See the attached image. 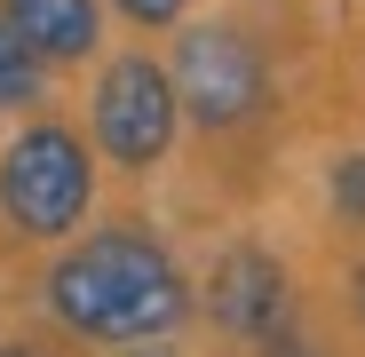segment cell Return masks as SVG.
Here are the masks:
<instances>
[{
    "mask_svg": "<svg viewBox=\"0 0 365 357\" xmlns=\"http://www.w3.org/2000/svg\"><path fill=\"white\" fill-rule=\"evenodd\" d=\"M48 318L72 326L80 341H159L191 318V278L175 270V254L143 222H111L72 238L48 262Z\"/></svg>",
    "mask_w": 365,
    "mask_h": 357,
    "instance_id": "cell-1",
    "label": "cell"
},
{
    "mask_svg": "<svg viewBox=\"0 0 365 357\" xmlns=\"http://www.w3.org/2000/svg\"><path fill=\"white\" fill-rule=\"evenodd\" d=\"M96 207V151L72 119H24L0 143V214L16 238H72Z\"/></svg>",
    "mask_w": 365,
    "mask_h": 357,
    "instance_id": "cell-2",
    "label": "cell"
},
{
    "mask_svg": "<svg viewBox=\"0 0 365 357\" xmlns=\"http://www.w3.org/2000/svg\"><path fill=\"white\" fill-rule=\"evenodd\" d=\"M88 135L111 167L128 175H151L175 135H182V103H175V80L167 64H151V56H111V64L96 72V95H88Z\"/></svg>",
    "mask_w": 365,
    "mask_h": 357,
    "instance_id": "cell-3",
    "label": "cell"
},
{
    "mask_svg": "<svg viewBox=\"0 0 365 357\" xmlns=\"http://www.w3.org/2000/svg\"><path fill=\"white\" fill-rule=\"evenodd\" d=\"M175 103L199 119V128H247V119L270 103V72H262V48L238 32V24H182L175 40Z\"/></svg>",
    "mask_w": 365,
    "mask_h": 357,
    "instance_id": "cell-4",
    "label": "cell"
},
{
    "mask_svg": "<svg viewBox=\"0 0 365 357\" xmlns=\"http://www.w3.org/2000/svg\"><path fill=\"white\" fill-rule=\"evenodd\" d=\"M199 310L230 333V341H270L294 326V278L270 247H230L215 270H207V294H199Z\"/></svg>",
    "mask_w": 365,
    "mask_h": 357,
    "instance_id": "cell-5",
    "label": "cell"
},
{
    "mask_svg": "<svg viewBox=\"0 0 365 357\" xmlns=\"http://www.w3.org/2000/svg\"><path fill=\"white\" fill-rule=\"evenodd\" d=\"M0 16L48 72H72L103 48V0H0Z\"/></svg>",
    "mask_w": 365,
    "mask_h": 357,
    "instance_id": "cell-6",
    "label": "cell"
},
{
    "mask_svg": "<svg viewBox=\"0 0 365 357\" xmlns=\"http://www.w3.org/2000/svg\"><path fill=\"white\" fill-rule=\"evenodd\" d=\"M40 88H48V64L9 32V16H0V111H32Z\"/></svg>",
    "mask_w": 365,
    "mask_h": 357,
    "instance_id": "cell-7",
    "label": "cell"
},
{
    "mask_svg": "<svg viewBox=\"0 0 365 357\" xmlns=\"http://www.w3.org/2000/svg\"><path fill=\"white\" fill-rule=\"evenodd\" d=\"M334 214L341 222H365V151L334 159Z\"/></svg>",
    "mask_w": 365,
    "mask_h": 357,
    "instance_id": "cell-8",
    "label": "cell"
},
{
    "mask_svg": "<svg viewBox=\"0 0 365 357\" xmlns=\"http://www.w3.org/2000/svg\"><path fill=\"white\" fill-rule=\"evenodd\" d=\"M128 24H143V32H175L182 16H191V0H111Z\"/></svg>",
    "mask_w": 365,
    "mask_h": 357,
    "instance_id": "cell-9",
    "label": "cell"
},
{
    "mask_svg": "<svg viewBox=\"0 0 365 357\" xmlns=\"http://www.w3.org/2000/svg\"><path fill=\"white\" fill-rule=\"evenodd\" d=\"M255 349H262V357H326L318 341H302L294 326H286V333H270V341H255Z\"/></svg>",
    "mask_w": 365,
    "mask_h": 357,
    "instance_id": "cell-10",
    "label": "cell"
},
{
    "mask_svg": "<svg viewBox=\"0 0 365 357\" xmlns=\"http://www.w3.org/2000/svg\"><path fill=\"white\" fill-rule=\"evenodd\" d=\"M119 357H175V349H167V333H159V341H119Z\"/></svg>",
    "mask_w": 365,
    "mask_h": 357,
    "instance_id": "cell-11",
    "label": "cell"
},
{
    "mask_svg": "<svg viewBox=\"0 0 365 357\" xmlns=\"http://www.w3.org/2000/svg\"><path fill=\"white\" fill-rule=\"evenodd\" d=\"M349 302H357V318H365V262H357V278H349Z\"/></svg>",
    "mask_w": 365,
    "mask_h": 357,
    "instance_id": "cell-12",
    "label": "cell"
},
{
    "mask_svg": "<svg viewBox=\"0 0 365 357\" xmlns=\"http://www.w3.org/2000/svg\"><path fill=\"white\" fill-rule=\"evenodd\" d=\"M0 357H48V349H32V341H0Z\"/></svg>",
    "mask_w": 365,
    "mask_h": 357,
    "instance_id": "cell-13",
    "label": "cell"
}]
</instances>
